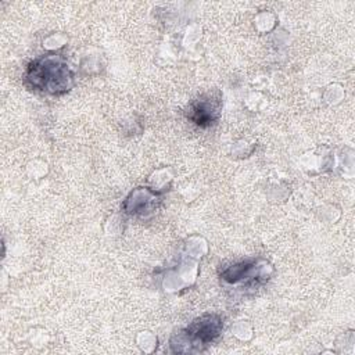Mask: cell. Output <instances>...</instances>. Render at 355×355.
Wrapping results in <instances>:
<instances>
[{"label":"cell","instance_id":"obj_4","mask_svg":"<svg viewBox=\"0 0 355 355\" xmlns=\"http://www.w3.org/2000/svg\"><path fill=\"white\" fill-rule=\"evenodd\" d=\"M254 268V263L252 262H241L239 265H234V266H230L227 270H225L222 273L223 279L230 282V283H236L239 282L240 279L248 276L250 270Z\"/></svg>","mask_w":355,"mask_h":355},{"label":"cell","instance_id":"obj_1","mask_svg":"<svg viewBox=\"0 0 355 355\" xmlns=\"http://www.w3.org/2000/svg\"><path fill=\"white\" fill-rule=\"evenodd\" d=\"M25 80L32 89L61 94L72 87L73 75L61 55L49 54L33 60L28 65Z\"/></svg>","mask_w":355,"mask_h":355},{"label":"cell","instance_id":"obj_3","mask_svg":"<svg viewBox=\"0 0 355 355\" xmlns=\"http://www.w3.org/2000/svg\"><path fill=\"white\" fill-rule=\"evenodd\" d=\"M189 118L201 128H208L212 123H215L219 118V103L207 100H197L190 111Z\"/></svg>","mask_w":355,"mask_h":355},{"label":"cell","instance_id":"obj_2","mask_svg":"<svg viewBox=\"0 0 355 355\" xmlns=\"http://www.w3.org/2000/svg\"><path fill=\"white\" fill-rule=\"evenodd\" d=\"M222 330V320L216 315H204L191 322L186 329V334L193 341L207 344L215 340Z\"/></svg>","mask_w":355,"mask_h":355}]
</instances>
